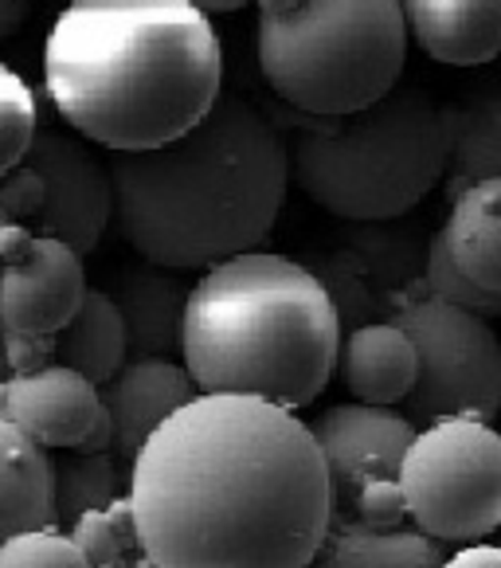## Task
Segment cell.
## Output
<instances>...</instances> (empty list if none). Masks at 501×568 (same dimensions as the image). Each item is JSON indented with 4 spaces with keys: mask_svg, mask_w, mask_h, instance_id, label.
<instances>
[{
    "mask_svg": "<svg viewBox=\"0 0 501 568\" xmlns=\"http://www.w3.org/2000/svg\"><path fill=\"white\" fill-rule=\"evenodd\" d=\"M341 337L318 275L290 255L255 247L193 283L181 365L204 396H250L301 412L334 381Z\"/></svg>",
    "mask_w": 501,
    "mask_h": 568,
    "instance_id": "cell-4",
    "label": "cell"
},
{
    "mask_svg": "<svg viewBox=\"0 0 501 568\" xmlns=\"http://www.w3.org/2000/svg\"><path fill=\"white\" fill-rule=\"evenodd\" d=\"M447 549L416 526L376 529L357 518H334L326 541L306 568H443Z\"/></svg>",
    "mask_w": 501,
    "mask_h": 568,
    "instance_id": "cell-18",
    "label": "cell"
},
{
    "mask_svg": "<svg viewBox=\"0 0 501 568\" xmlns=\"http://www.w3.org/2000/svg\"><path fill=\"white\" fill-rule=\"evenodd\" d=\"M451 196L467 184L501 176V83L478 91L467 106L454 110L451 145Z\"/></svg>",
    "mask_w": 501,
    "mask_h": 568,
    "instance_id": "cell-21",
    "label": "cell"
},
{
    "mask_svg": "<svg viewBox=\"0 0 501 568\" xmlns=\"http://www.w3.org/2000/svg\"><path fill=\"white\" fill-rule=\"evenodd\" d=\"M188 4H196V9L208 17V12H235V9H243V4H250V0H188Z\"/></svg>",
    "mask_w": 501,
    "mask_h": 568,
    "instance_id": "cell-33",
    "label": "cell"
},
{
    "mask_svg": "<svg viewBox=\"0 0 501 568\" xmlns=\"http://www.w3.org/2000/svg\"><path fill=\"white\" fill-rule=\"evenodd\" d=\"M0 224H9V220H4V212H0Z\"/></svg>",
    "mask_w": 501,
    "mask_h": 568,
    "instance_id": "cell-36",
    "label": "cell"
},
{
    "mask_svg": "<svg viewBox=\"0 0 501 568\" xmlns=\"http://www.w3.org/2000/svg\"><path fill=\"white\" fill-rule=\"evenodd\" d=\"M345 255L365 271V278L385 294L388 310H392V302L411 291L416 275L423 278L427 247H419L411 232H396V227H388V224H357V232L349 235Z\"/></svg>",
    "mask_w": 501,
    "mask_h": 568,
    "instance_id": "cell-22",
    "label": "cell"
},
{
    "mask_svg": "<svg viewBox=\"0 0 501 568\" xmlns=\"http://www.w3.org/2000/svg\"><path fill=\"white\" fill-rule=\"evenodd\" d=\"M423 294L439 302H451L459 310H470L478 318H498L501 314V294L478 286L474 278H467L459 267H454L451 251H447L443 235H431L427 240V255H423Z\"/></svg>",
    "mask_w": 501,
    "mask_h": 568,
    "instance_id": "cell-26",
    "label": "cell"
},
{
    "mask_svg": "<svg viewBox=\"0 0 501 568\" xmlns=\"http://www.w3.org/2000/svg\"><path fill=\"white\" fill-rule=\"evenodd\" d=\"M40 209H43V176L20 161L17 169H9V173L0 176V212H4L9 224L32 227Z\"/></svg>",
    "mask_w": 501,
    "mask_h": 568,
    "instance_id": "cell-30",
    "label": "cell"
},
{
    "mask_svg": "<svg viewBox=\"0 0 501 568\" xmlns=\"http://www.w3.org/2000/svg\"><path fill=\"white\" fill-rule=\"evenodd\" d=\"M24 12H28L24 0H0V40H9L24 24Z\"/></svg>",
    "mask_w": 501,
    "mask_h": 568,
    "instance_id": "cell-32",
    "label": "cell"
},
{
    "mask_svg": "<svg viewBox=\"0 0 501 568\" xmlns=\"http://www.w3.org/2000/svg\"><path fill=\"white\" fill-rule=\"evenodd\" d=\"M337 373L357 404L396 408L416 388L419 357L411 337L396 322H368L341 337Z\"/></svg>",
    "mask_w": 501,
    "mask_h": 568,
    "instance_id": "cell-15",
    "label": "cell"
},
{
    "mask_svg": "<svg viewBox=\"0 0 501 568\" xmlns=\"http://www.w3.org/2000/svg\"><path fill=\"white\" fill-rule=\"evenodd\" d=\"M396 478L408 521L431 541L470 549L501 529V432L482 419L419 427Z\"/></svg>",
    "mask_w": 501,
    "mask_h": 568,
    "instance_id": "cell-7",
    "label": "cell"
},
{
    "mask_svg": "<svg viewBox=\"0 0 501 568\" xmlns=\"http://www.w3.org/2000/svg\"><path fill=\"white\" fill-rule=\"evenodd\" d=\"M309 271L318 275L321 286H326L329 302H334V310H337V322H341V334H345V326L357 329V326H368V322L388 318V314L385 318H376L380 310H388V298L368 283L365 271H360L345 251H334V255L318 260Z\"/></svg>",
    "mask_w": 501,
    "mask_h": 568,
    "instance_id": "cell-25",
    "label": "cell"
},
{
    "mask_svg": "<svg viewBox=\"0 0 501 568\" xmlns=\"http://www.w3.org/2000/svg\"><path fill=\"white\" fill-rule=\"evenodd\" d=\"M0 419L35 439L43 452H114V432L99 385L75 368L48 365L0 381Z\"/></svg>",
    "mask_w": 501,
    "mask_h": 568,
    "instance_id": "cell-11",
    "label": "cell"
},
{
    "mask_svg": "<svg viewBox=\"0 0 501 568\" xmlns=\"http://www.w3.org/2000/svg\"><path fill=\"white\" fill-rule=\"evenodd\" d=\"M403 63L400 0H298L259 12V71L301 114H357L400 87Z\"/></svg>",
    "mask_w": 501,
    "mask_h": 568,
    "instance_id": "cell-6",
    "label": "cell"
},
{
    "mask_svg": "<svg viewBox=\"0 0 501 568\" xmlns=\"http://www.w3.org/2000/svg\"><path fill=\"white\" fill-rule=\"evenodd\" d=\"M0 568H91L68 529H28L0 541Z\"/></svg>",
    "mask_w": 501,
    "mask_h": 568,
    "instance_id": "cell-28",
    "label": "cell"
},
{
    "mask_svg": "<svg viewBox=\"0 0 501 568\" xmlns=\"http://www.w3.org/2000/svg\"><path fill=\"white\" fill-rule=\"evenodd\" d=\"M114 227L150 267L208 271L255 251L283 216L290 150L243 94L219 102L173 142L114 153Z\"/></svg>",
    "mask_w": 501,
    "mask_h": 568,
    "instance_id": "cell-3",
    "label": "cell"
},
{
    "mask_svg": "<svg viewBox=\"0 0 501 568\" xmlns=\"http://www.w3.org/2000/svg\"><path fill=\"white\" fill-rule=\"evenodd\" d=\"M188 291L193 286L184 283L181 271L165 267H142L117 278L110 298L125 322L130 357H181Z\"/></svg>",
    "mask_w": 501,
    "mask_h": 568,
    "instance_id": "cell-16",
    "label": "cell"
},
{
    "mask_svg": "<svg viewBox=\"0 0 501 568\" xmlns=\"http://www.w3.org/2000/svg\"><path fill=\"white\" fill-rule=\"evenodd\" d=\"M35 130H40V102L32 87L0 63V176L28 158Z\"/></svg>",
    "mask_w": 501,
    "mask_h": 568,
    "instance_id": "cell-27",
    "label": "cell"
},
{
    "mask_svg": "<svg viewBox=\"0 0 501 568\" xmlns=\"http://www.w3.org/2000/svg\"><path fill=\"white\" fill-rule=\"evenodd\" d=\"M443 568H501L498 545H470V549H454Z\"/></svg>",
    "mask_w": 501,
    "mask_h": 568,
    "instance_id": "cell-31",
    "label": "cell"
},
{
    "mask_svg": "<svg viewBox=\"0 0 501 568\" xmlns=\"http://www.w3.org/2000/svg\"><path fill=\"white\" fill-rule=\"evenodd\" d=\"M55 470V526L71 529L83 514L102 510L125 494L114 452H63L51 459Z\"/></svg>",
    "mask_w": 501,
    "mask_h": 568,
    "instance_id": "cell-23",
    "label": "cell"
},
{
    "mask_svg": "<svg viewBox=\"0 0 501 568\" xmlns=\"http://www.w3.org/2000/svg\"><path fill=\"white\" fill-rule=\"evenodd\" d=\"M68 534L91 568H122V560L130 552H142L137 549V526H134L130 494H122V498L102 506V510L83 514Z\"/></svg>",
    "mask_w": 501,
    "mask_h": 568,
    "instance_id": "cell-24",
    "label": "cell"
},
{
    "mask_svg": "<svg viewBox=\"0 0 501 568\" xmlns=\"http://www.w3.org/2000/svg\"><path fill=\"white\" fill-rule=\"evenodd\" d=\"M408 40L451 68H478L501 55V0H400Z\"/></svg>",
    "mask_w": 501,
    "mask_h": 568,
    "instance_id": "cell-14",
    "label": "cell"
},
{
    "mask_svg": "<svg viewBox=\"0 0 501 568\" xmlns=\"http://www.w3.org/2000/svg\"><path fill=\"white\" fill-rule=\"evenodd\" d=\"M352 518L376 529H396L408 521V506H403L400 478H376V483L360 486L352 498Z\"/></svg>",
    "mask_w": 501,
    "mask_h": 568,
    "instance_id": "cell-29",
    "label": "cell"
},
{
    "mask_svg": "<svg viewBox=\"0 0 501 568\" xmlns=\"http://www.w3.org/2000/svg\"><path fill=\"white\" fill-rule=\"evenodd\" d=\"M439 235L462 275L501 294V176L474 181L454 193L451 216Z\"/></svg>",
    "mask_w": 501,
    "mask_h": 568,
    "instance_id": "cell-19",
    "label": "cell"
},
{
    "mask_svg": "<svg viewBox=\"0 0 501 568\" xmlns=\"http://www.w3.org/2000/svg\"><path fill=\"white\" fill-rule=\"evenodd\" d=\"M150 568H306L337 518L334 483L298 412L196 396L130 463Z\"/></svg>",
    "mask_w": 501,
    "mask_h": 568,
    "instance_id": "cell-1",
    "label": "cell"
},
{
    "mask_svg": "<svg viewBox=\"0 0 501 568\" xmlns=\"http://www.w3.org/2000/svg\"><path fill=\"white\" fill-rule=\"evenodd\" d=\"M43 91L110 153L188 134L224 94V43L188 0H68L43 40Z\"/></svg>",
    "mask_w": 501,
    "mask_h": 568,
    "instance_id": "cell-2",
    "label": "cell"
},
{
    "mask_svg": "<svg viewBox=\"0 0 501 568\" xmlns=\"http://www.w3.org/2000/svg\"><path fill=\"white\" fill-rule=\"evenodd\" d=\"M99 393L114 432V455L130 467L145 439L184 404H193L201 388L176 357H130Z\"/></svg>",
    "mask_w": 501,
    "mask_h": 568,
    "instance_id": "cell-13",
    "label": "cell"
},
{
    "mask_svg": "<svg viewBox=\"0 0 501 568\" xmlns=\"http://www.w3.org/2000/svg\"><path fill=\"white\" fill-rule=\"evenodd\" d=\"M250 4H259V12H263V9H290L298 0H250Z\"/></svg>",
    "mask_w": 501,
    "mask_h": 568,
    "instance_id": "cell-34",
    "label": "cell"
},
{
    "mask_svg": "<svg viewBox=\"0 0 501 568\" xmlns=\"http://www.w3.org/2000/svg\"><path fill=\"white\" fill-rule=\"evenodd\" d=\"M454 110L400 83L345 118H318L290 145V181L345 224H392L451 169Z\"/></svg>",
    "mask_w": 501,
    "mask_h": 568,
    "instance_id": "cell-5",
    "label": "cell"
},
{
    "mask_svg": "<svg viewBox=\"0 0 501 568\" xmlns=\"http://www.w3.org/2000/svg\"><path fill=\"white\" fill-rule=\"evenodd\" d=\"M83 255L28 224H0V337L51 342L86 298Z\"/></svg>",
    "mask_w": 501,
    "mask_h": 568,
    "instance_id": "cell-9",
    "label": "cell"
},
{
    "mask_svg": "<svg viewBox=\"0 0 501 568\" xmlns=\"http://www.w3.org/2000/svg\"><path fill=\"white\" fill-rule=\"evenodd\" d=\"M55 349V365L75 368L91 385H106L110 376L130 361V342H125V322L117 314L110 291H86L83 306L75 310V318L51 337Z\"/></svg>",
    "mask_w": 501,
    "mask_h": 568,
    "instance_id": "cell-20",
    "label": "cell"
},
{
    "mask_svg": "<svg viewBox=\"0 0 501 568\" xmlns=\"http://www.w3.org/2000/svg\"><path fill=\"white\" fill-rule=\"evenodd\" d=\"M48 526H55L51 452H43L9 419H0V541Z\"/></svg>",
    "mask_w": 501,
    "mask_h": 568,
    "instance_id": "cell-17",
    "label": "cell"
},
{
    "mask_svg": "<svg viewBox=\"0 0 501 568\" xmlns=\"http://www.w3.org/2000/svg\"><path fill=\"white\" fill-rule=\"evenodd\" d=\"M24 165L43 176V209L32 220L35 235H51L91 255L114 224V181L110 161L94 158L83 142L59 130H35Z\"/></svg>",
    "mask_w": 501,
    "mask_h": 568,
    "instance_id": "cell-10",
    "label": "cell"
},
{
    "mask_svg": "<svg viewBox=\"0 0 501 568\" xmlns=\"http://www.w3.org/2000/svg\"><path fill=\"white\" fill-rule=\"evenodd\" d=\"M4 376H9V365H4V353H0V381H4Z\"/></svg>",
    "mask_w": 501,
    "mask_h": 568,
    "instance_id": "cell-35",
    "label": "cell"
},
{
    "mask_svg": "<svg viewBox=\"0 0 501 568\" xmlns=\"http://www.w3.org/2000/svg\"><path fill=\"white\" fill-rule=\"evenodd\" d=\"M419 427L396 408L372 404H334L321 412L309 435L326 459L337 506H352L360 486L376 478H396Z\"/></svg>",
    "mask_w": 501,
    "mask_h": 568,
    "instance_id": "cell-12",
    "label": "cell"
},
{
    "mask_svg": "<svg viewBox=\"0 0 501 568\" xmlns=\"http://www.w3.org/2000/svg\"><path fill=\"white\" fill-rule=\"evenodd\" d=\"M388 322L416 345L419 376L403 400V416L416 419H490L501 416V337L470 310L408 291L392 302Z\"/></svg>",
    "mask_w": 501,
    "mask_h": 568,
    "instance_id": "cell-8",
    "label": "cell"
}]
</instances>
